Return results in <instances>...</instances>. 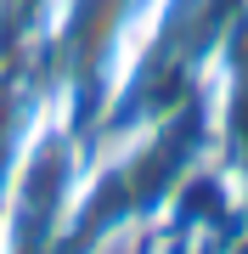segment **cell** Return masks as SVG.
<instances>
[]
</instances>
